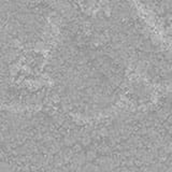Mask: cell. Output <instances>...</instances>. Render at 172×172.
I'll return each mask as SVG.
<instances>
[{"mask_svg": "<svg viewBox=\"0 0 172 172\" xmlns=\"http://www.w3.org/2000/svg\"><path fill=\"white\" fill-rule=\"evenodd\" d=\"M48 52V21L33 0L0 1V88L19 97L23 70L28 95L39 86Z\"/></svg>", "mask_w": 172, "mask_h": 172, "instance_id": "1", "label": "cell"}]
</instances>
